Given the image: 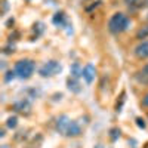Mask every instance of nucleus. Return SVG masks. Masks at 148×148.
I'll return each instance as SVG.
<instances>
[{
    "label": "nucleus",
    "mask_w": 148,
    "mask_h": 148,
    "mask_svg": "<svg viewBox=\"0 0 148 148\" xmlns=\"http://www.w3.org/2000/svg\"><path fill=\"white\" fill-rule=\"evenodd\" d=\"M55 129L59 135L65 138H77L82 135V127L77 121L71 120L68 116H59L55 123Z\"/></svg>",
    "instance_id": "obj_1"
},
{
    "label": "nucleus",
    "mask_w": 148,
    "mask_h": 148,
    "mask_svg": "<svg viewBox=\"0 0 148 148\" xmlns=\"http://www.w3.org/2000/svg\"><path fill=\"white\" fill-rule=\"evenodd\" d=\"M129 25H130V19L125 14H121V12L113 14V16L108 21V30L113 34H120L123 31H126L129 28Z\"/></svg>",
    "instance_id": "obj_2"
},
{
    "label": "nucleus",
    "mask_w": 148,
    "mask_h": 148,
    "mask_svg": "<svg viewBox=\"0 0 148 148\" xmlns=\"http://www.w3.org/2000/svg\"><path fill=\"white\" fill-rule=\"evenodd\" d=\"M14 71L16 74V77H19L22 80H28V79H31V76L36 71V62L31 59H19L15 64Z\"/></svg>",
    "instance_id": "obj_3"
},
{
    "label": "nucleus",
    "mask_w": 148,
    "mask_h": 148,
    "mask_svg": "<svg viewBox=\"0 0 148 148\" xmlns=\"http://www.w3.org/2000/svg\"><path fill=\"white\" fill-rule=\"evenodd\" d=\"M61 71H62V65H61L58 61H47V62H45L40 70H39V74L42 77H53L56 76V74H59Z\"/></svg>",
    "instance_id": "obj_4"
},
{
    "label": "nucleus",
    "mask_w": 148,
    "mask_h": 148,
    "mask_svg": "<svg viewBox=\"0 0 148 148\" xmlns=\"http://www.w3.org/2000/svg\"><path fill=\"white\" fill-rule=\"evenodd\" d=\"M52 22L55 24L56 27H61V28L70 27V24H68V18H67V15H65V12H62V10L56 12V14L53 15V18H52Z\"/></svg>",
    "instance_id": "obj_5"
},
{
    "label": "nucleus",
    "mask_w": 148,
    "mask_h": 148,
    "mask_svg": "<svg viewBox=\"0 0 148 148\" xmlns=\"http://www.w3.org/2000/svg\"><path fill=\"white\" fill-rule=\"evenodd\" d=\"M135 56L139 59H147L148 58V40H142L139 45L135 46Z\"/></svg>",
    "instance_id": "obj_6"
},
{
    "label": "nucleus",
    "mask_w": 148,
    "mask_h": 148,
    "mask_svg": "<svg viewBox=\"0 0 148 148\" xmlns=\"http://www.w3.org/2000/svg\"><path fill=\"white\" fill-rule=\"evenodd\" d=\"M96 77V68L93 64H88L84 68H83V79L86 80V83L90 84Z\"/></svg>",
    "instance_id": "obj_7"
},
{
    "label": "nucleus",
    "mask_w": 148,
    "mask_h": 148,
    "mask_svg": "<svg viewBox=\"0 0 148 148\" xmlns=\"http://www.w3.org/2000/svg\"><path fill=\"white\" fill-rule=\"evenodd\" d=\"M14 110L16 111V113H21V114H30L31 113V104L27 101V99H21L18 102L14 104Z\"/></svg>",
    "instance_id": "obj_8"
},
{
    "label": "nucleus",
    "mask_w": 148,
    "mask_h": 148,
    "mask_svg": "<svg viewBox=\"0 0 148 148\" xmlns=\"http://www.w3.org/2000/svg\"><path fill=\"white\" fill-rule=\"evenodd\" d=\"M135 79H136L141 84H147L148 86V64L142 67L141 71H138L135 74Z\"/></svg>",
    "instance_id": "obj_9"
},
{
    "label": "nucleus",
    "mask_w": 148,
    "mask_h": 148,
    "mask_svg": "<svg viewBox=\"0 0 148 148\" xmlns=\"http://www.w3.org/2000/svg\"><path fill=\"white\" fill-rule=\"evenodd\" d=\"M67 86H68V89H70L71 92H74V93H79V92L82 90V86H80V83H79V79L73 77V76H70V77L67 79Z\"/></svg>",
    "instance_id": "obj_10"
},
{
    "label": "nucleus",
    "mask_w": 148,
    "mask_h": 148,
    "mask_svg": "<svg viewBox=\"0 0 148 148\" xmlns=\"http://www.w3.org/2000/svg\"><path fill=\"white\" fill-rule=\"evenodd\" d=\"M70 74H71L73 77H76V79H79L80 76H83V68H80V64H79V62H74V64L71 65Z\"/></svg>",
    "instance_id": "obj_11"
},
{
    "label": "nucleus",
    "mask_w": 148,
    "mask_h": 148,
    "mask_svg": "<svg viewBox=\"0 0 148 148\" xmlns=\"http://www.w3.org/2000/svg\"><path fill=\"white\" fill-rule=\"evenodd\" d=\"M120 136H121V130L119 127H111L110 129V139L113 141V142H116Z\"/></svg>",
    "instance_id": "obj_12"
},
{
    "label": "nucleus",
    "mask_w": 148,
    "mask_h": 148,
    "mask_svg": "<svg viewBox=\"0 0 148 148\" xmlns=\"http://www.w3.org/2000/svg\"><path fill=\"white\" fill-rule=\"evenodd\" d=\"M16 126H18V117H16V116H10V117L8 119V121H6V127L15 129Z\"/></svg>",
    "instance_id": "obj_13"
},
{
    "label": "nucleus",
    "mask_w": 148,
    "mask_h": 148,
    "mask_svg": "<svg viewBox=\"0 0 148 148\" xmlns=\"http://www.w3.org/2000/svg\"><path fill=\"white\" fill-rule=\"evenodd\" d=\"M147 37H148V25H145V27L139 28V30H138V33H136V39H139V40L147 39Z\"/></svg>",
    "instance_id": "obj_14"
},
{
    "label": "nucleus",
    "mask_w": 148,
    "mask_h": 148,
    "mask_svg": "<svg viewBox=\"0 0 148 148\" xmlns=\"http://www.w3.org/2000/svg\"><path fill=\"white\" fill-rule=\"evenodd\" d=\"M125 96H126V93H125V90H123L121 95H120V104L117 102V105H116V111H117V113L121 111V105H123V102H125Z\"/></svg>",
    "instance_id": "obj_15"
},
{
    "label": "nucleus",
    "mask_w": 148,
    "mask_h": 148,
    "mask_svg": "<svg viewBox=\"0 0 148 148\" xmlns=\"http://www.w3.org/2000/svg\"><path fill=\"white\" fill-rule=\"evenodd\" d=\"M16 77V74H15V71H8L6 74H5V82L6 83H9L10 80H14Z\"/></svg>",
    "instance_id": "obj_16"
},
{
    "label": "nucleus",
    "mask_w": 148,
    "mask_h": 148,
    "mask_svg": "<svg viewBox=\"0 0 148 148\" xmlns=\"http://www.w3.org/2000/svg\"><path fill=\"white\" fill-rule=\"evenodd\" d=\"M136 125H138L139 129H145V127H147V123H145V120H144L142 117H138V119H136Z\"/></svg>",
    "instance_id": "obj_17"
},
{
    "label": "nucleus",
    "mask_w": 148,
    "mask_h": 148,
    "mask_svg": "<svg viewBox=\"0 0 148 148\" xmlns=\"http://www.w3.org/2000/svg\"><path fill=\"white\" fill-rule=\"evenodd\" d=\"M142 105H145V107H148V93L142 98Z\"/></svg>",
    "instance_id": "obj_18"
},
{
    "label": "nucleus",
    "mask_w": 148,
    "mask_h": 148,
    "mask_svg": "<svg viewBox=\"0 0 148 148\" xmlns=\"http://www.w3.org/2000/svg\"><path fill=\"white\" fill-rule=\"evenodd\" d=\"M138 0H125V3L127 5V6H130V5H133V3H136Z\"/></svg>",
    "instance_id": "obj_19"
},
{
    "label": "nucleus",
    "mask_w": 148,
    "mask_h": 148,
    "mask_svg": "<svg viewBox=\"0 0 148 148\" xmlns=\"http://www.w3.org/2000/svg\"><path fill=\"white\" fill-rule=\"evenodd\" d=\"M93 148H105V147H104V145H102V144H96V145H95V147H93Z\"/></svg>",
    "instance_id": "obj_20"
},
{
    "label": "nucleus",
    "mask_w": 148,
    "mask_h": 148,
    "mask_svg": "<svg viewBox=\"0 0 148 148\" xmlns=\"http://www.w3.org/2000/svg\"><path fill=\"white\" fill-rule=\"evenodd\" d=\"M145 6L148 8V0H145Z\"/></svg>",
    "instance_id": "obj_21"
},
{
    "label": "nucleus",
    "mask_w": 148,
    "mask_h": 148,
    "mask_svg": "<svg viewBox=\"0 0 148 148\" xmlns=\"http://www.w3.org/2000/svg\"><path fill=\"white\" fill-rule=\"evenodd\" d=\"M2 148H8V147H2Z\"/></svg>",
    "instance_id": "obj_22"
}]
</instances>
